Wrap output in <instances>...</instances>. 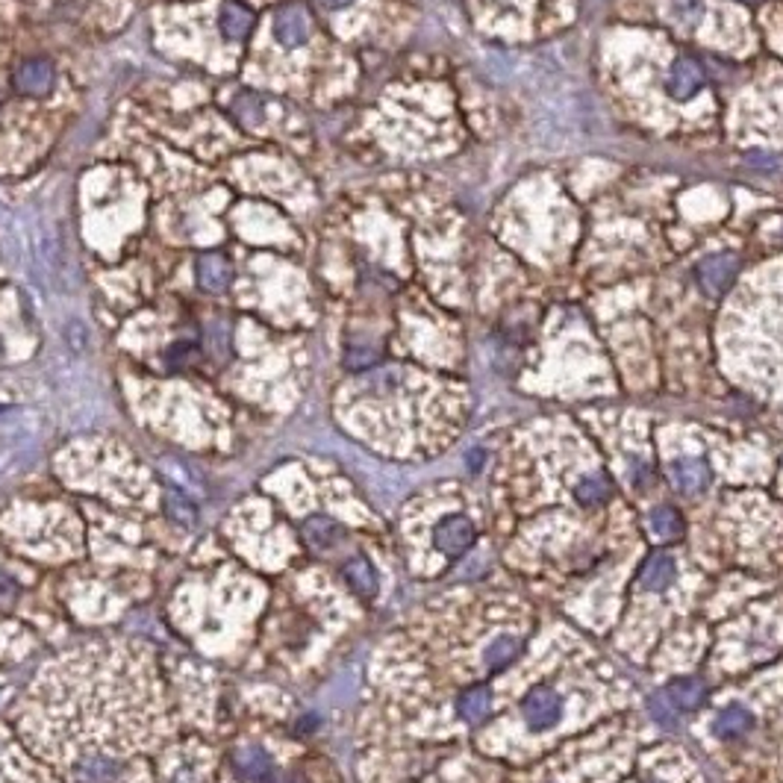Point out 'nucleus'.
Wrapping results in <instances>:
<instances>
[{"label": "nucleus", "mask_w": 783, "mask_h": 783, "mask_svg": "<svg viewBox=\"0 0 783 783\" xmlns=\"http://www.w3.org/2000/svg\"><path fill=\"white\" fill-rule=\"evenodd\" d=\"M521 713H525L527 728L548 730L560 721L563 701L554 690H548V686H536V690H530L525 695V701H521Z\"/></svg>", "instance_id": "f257e3e1"}, {"label": "nucleus", "mask_w": 783, "mask_h": 783, "mask_svg": "<svg viewBox=\"0 0 783 783\" xmlns=\"http://www.w3.org/2000/svg\"><path fill=\"white\" fill-rule=\"evenodd\" d=\"M275 35L280 44L286 47H301L310 39V12L298 0H289L275 12Z\"/></svg>", "instance_id": "f03ea898"}, {"label": "nucleus", "mask_w": 783, "mask_h": 783, "mask_svg": "<svg viewBox=\"0 0 783 783\" xmlns=\"http://www.w3.org/2000/svg\"><path fill=\"white\" fill-rule=\"evenodd\" d=\"M740 271V259L733 254H719V256H707L701 266H698V283L707 295H721L725 289L733 286Z\"/></svg>", "instance_id": "7ed1b4c3"}, {"label": "nucleus", "mask_w": 783, "mask_h": 783, "mask_svg": "<svg viewBox=\"0 0 783 783\" xmlns=\"http://www.w3.org/2000/svg\"><path fill=\"white\" fill-rule=\"evenodd\" d=\"M433 542L436 548L448 554V556H457L462 551L471 548L474 542V525L466 518V516H448L436 525L433 530Z\"/></svg>", "instance_id": "20e7f679"}, {"label": "nucleus", "mask_w": 783, "mask_h": 783, "mask_svg": "<svg viewBox=\"0 0 783 783\" xmlns=\"http://www.w3.org/2000/svg\"><path fill=\"white\" fill-rule=\"evenodd\" d=\"M704 68L695 63V59H690V56H681L678 63L672 65V71H669V80H666V86H669V94L674 101H690V98H695L698 92L704 89Z\"/></svg>", "instance_id": "39448f33"}, {"label": "nucleus", "mask_w": 783, "mask_h": 783, "mask_svg": "<svg viewBox=\"0 0 783 783\" xmlns=\"http://www.w3.org/2000/svg\"><path fill=\"white\" fill-rule=\"evenodd\" d=\"M15 86L24 94H33V98H42L53 89V65L47 59H27L21 63L15 71Z\"/></svg>", "instance_id": "423d86ee"}, {"label": "nucleus", "mask_w": 783, "mask_h": 783, "mask_svg": "<svg viewBox=\"0 0 783 783\" xmlns=\"http://www.w3.org/2000/svg\"><path fill=\"white\" fill-rule=\"evenodd\" d=\"M669 474H672L674 489L683 492V495L704 492L707 483H710V471H707V466L701 459H674Z\"/></svg>", "instance_id": "0eeeda50"}, {"label": "nucleus", "mask_w": 783, "mask_h": 783, "mask_svg": "<svg viewBox=\"0 0 783 783\" xmlns=\"http://www.w3.org/2000/svg\"><path fill=\"white\" fill-rule=\"evenodd\" d=\"M230 277H233V268L224 254H204L198 259V280L207 292L212 295L224 292L230 286Z\"/></svg>", "instance_id": "6e6552de"}, {"label": "nucleus", "mask_w": 783, "mask_h": 783, "mask_svg": "<svg viewBox=\"0 0 783 783\" xmlns=\"http://www.w3.org/2000/svg\"><path fill=\"white\" fill-rule=\"evenodd\" d=\"M666 698L674 710H681V713H692V710L704 704L707 690H704V683L695 681V678H678V681L669 683Z\"/></svg>", "instance_id": "1a4fd4ad"}, {"label": "nucleus", "mask_w": 783, "mask_h": 783, "mask_svg": "<svg viewBox=\"0 0 783 783\" xmlns=\"http://www.w3.org/2000/svg\"><path fill=\"white\" fill-rule=\"evenodd\" d=\"M672 580H674V560L669 554H662V551L651 554L645 560V566H643V572H639V586L651 589V592H660V589L672 586Z\"/></svg>", "instance_id": "9d476101"}, {"label": "nucleus", "mask_w": 783, "mask_h": 783, "mask_svg": "<svg viewBox=\"0 0 783 783\" xmlns=\"http://www.w3.org/2000/svg\"><path fill=\"white\" fill-rule=\"evenodd\" d=\"M233 766H236V772H239L245 780H254V783L266 780L271 775L268 754L263 749H256V745H247V749L236 751L233 754Z\"/></svg>", "instance_id": "9b49d317"}, {"label": "nucleus", "mask_w": 783, "mask_h": 783, "mask_svg": "<svg viewBox=\"0 0 783 783\" xmlns=\"http://www.w3.org/2000/svg\"><path fill=\"white\" fill-rule=\"evenodd\" d=\"M457 710H459V716L469 721V725H480V721H486V716H489V710H492L489 690H486V686H471V690H466L457 698Z\"/></svg>", "instance_id": "f8f14e48"}, {"label": "nucleus", "mask_w": 783, "mask_h": 783, "mask_svg": "<svg viewBox=\"0 0 783 783\" xmlns=\"http://www.w3.org/2000/svg\"><path fill=\"white\" fill-rule=\"evenodd\" d=\"M751 725H754V719H751L749 710L740 707V704H730L716 716L713 730L721 740H737V737H745V733L751 730Z\"/></svg>", "instance_id": "ddd939ff"}, {"label": "nucleus", "mask_w": 783, "mask_h": 783, "mask_svg": "<svg viewBox=\"0 0 783 783\" xmlns=\"http://www.w3.org/2000/svg\"><path fill=\"white\" fill-rule=\"evenodd\" d=\"M251 27H254V12L247 6L236 4V0H227V4L221 6V30L227 39L239 42L251 33Z\"/></svg>", "instance_id": "4468645a"}, {"label": "nucleus", "mask_w": 783, "mask_h": 783, "mask_svg": "<svg viewBox=\"0 0 783 783\" xmlns=\"http://www.w3.org/2000/svg\"><path fill=\"white\" fill-rule=\"evenodd\" d=\"M345 580L348 586L357 592L360 598H374L377 595V575L372 563L365 556H353V560L345 566Z\"/></svg>", "instance_id": "2eb2a0df"}, {"label": "nucleus", "mask_w": 783, "mask_h": 783, "mask_svg": "<svg viewBox=\"0 0 783 783\" xmlns=\"http://www.w3.org/2000/svg\"><path fill=\"white\" fill-rule=\"evenodd\" d=\"M301 533H304V539H306L310 548L324 551V548H330V545L339 539V525L334 518H327V516H313V518L304 521Z\"/></svg>", "instance_id": "dca6fc26"}, {"label": "nucleus", "mask_w": 783, "mask_h": 783, "mask_svg": "<svg viewBox=\"0 0 783 783\" xmlns=\"http://www.w3.org/2000/svg\"><path fill=\"white\" fill-rule=\"evenodd\" d=\"M74 775L80 783H112L118 775V760H110V757H89L82 760Z\"/></svg>", "instance_id": "f3484780"}, {"label": "nucleus", "mask_w": 783, "mask_h": 783, "mask_svg": "<svg viewBox=\"0 0 783 783\" xmlns=\"http://www.w3.org/2000/svg\"><path fill=\"white\" fill-rule=\"evenodd\" d=\"M575 495H577V501H580V504L595 507V504L610 501V495H613V483H610L607 474H592V478H584V480H580V483L575 486Z\"/></svg>", "instance_id": "a211bd4d"}, {"label": "nucleus", "mask_w": 783, "mask_h": 783, "mask_svg": "<svg viewBox=\"0 0 783 783\" xmlns=\"http://www.w3.org/2000/svg\"><path fill=\"white\" fill-rule=\"evenodd\" d=\"M518 651H521V643L516 636H498V639H492L489 643V648H486V666L489 669H504V666H509V662H513L516 657H518Z\"/></svg>", "instance_id": "6ab92c4d"}, {"label": "nucleus", "mask_w": 783, "mask_h": 783, "mask_svg": "<svg viewBox=\"0 0 783 783\" xmlns=\"http://www.w3.org/2000/svg\"><path fill=\"white\" fill-rule=\"evenodd\" d=\"M651 530L657 533V536L662 539H674L683 533V518L678 509L672 507H657L654 513H651Z\"/></svg>", "instance_id": "aec40b11"}, {"label": "nucleus", "mask_w": 783, "mask_h": 783, "mask_svg": "<svg viewBox=\"0 0 783 783\" xmlns=\"http://www.w3.org/2000/svg\"><path fill=\"white\" fill-rule=\"evenodd\" d=\"M165 513H169L171 521H177V525H183V527H192L195 518H198L192 501H188V498L180 495V492H171V495H169V501H165Z\"/></svg>", "instance_id": "412c9836"}, {"label": "nucleus", "mask_w": 783, "mask_h": 783, "mask_svg": "<svg viewBox=\"0 0 783 783\" xmlns=\"http://www.w3.org/2000/svg\"><path fill=\"white\" fill-rule=\"evenodd\" d=\"M648 707H651V713H654V719L660 721V725H666V728H674V721H678V719H674V713H672V710H674V707L669 704V698H666V692H662V695H654V698H651V701H648Z\"/></svg>", "instance_id": "4be33fe9"}, {"label": "nucleus", "mask_w": 783, "mask_h": 783, "mask_svg": "<svg viewBox=\"0 0 783 783\" xmlns=\"http://www.w3.org/2000/svg\"><path fill=\"white\" fill-rule=\"evenodd\" d=\"M18 595V586L15 580H9L6 575H0V607H9L12 601Z\"/></svg>", "instance_id": "5701e85b"}, {"label": "nucleus", "mask_w": 783, "mask_h": 783, "mask_svg": "<svg viewBox=\"0 0 783 783\" xmlns=\"http://www.w3.org/2000/svg\"><path fill=\"white\" fill-rule=\"evenodd\" d=\"M480 466H483V450L478 448V450H471V454H469V469L478 471Z\"/></svg>", "instance_id": "b1692460"}, {"label": "nucleus", "mask_w": 783, "mask_h": 783, "mask_svg": "<svg viewBox=\"0 0 783 783\" xmlns=\"http://www.w3.org/2000/svg\"><path fill=\"white\" fill-rule=\"evenodd\" d=\"M318 4H322L324 9H339V6H348L351 0H318Z\"/></svg>", "instance_id": "393cba45"}, {"label": "nucleus", "mask_w": 783, "mask_h": 783, "mask_svg": "<svg viewBox=\"0 0 783 783\" xmlns=\"http://www.w3.org/2000/svg\"><path fill=\"white\" fill-rule=\"evenodd\" d=\"M295 783H304V780H295Z\"/></svg>", "instance_id": "a878e982"}]
</instances>
